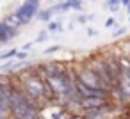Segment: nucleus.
Listing matches in <instances>:
<instances>
[{"label": "nucleus", "instance_id": "obj_15", "mask_svg": "<svg viewBox=\"0 0 130 119\" xmlns=\"http://www.w3.org/2000/svg\"><path fill=\"white\" fill-rule=\"evenodd\" d=\"M91 18H93V16H78V20H77V22H78V23H86V22H87V20H91Z\"/></svg>", "mask_w": 130, "mask_h": 119}, {"label": "nucleus", "instance_id": "obj_7", "mask_svg": "<svg viewBox=\"0 0 130 119\" xmlns=\"http://www.w3.org/2000/svg\"><path fill=\"white\" fill-rule=\"evenodd\" d=\"M16 36H18V29L9 27L6 22H0V45L11 41V39L16 37Z\"/></svg>", "mask_w": 130, "mask_h": 119}, {"label": "nucleus", "instance_id": "obj_13", "mask_svg": "<svg viewBox=\"0 0 130 119\" xmlns=\"http://www.w3.org/2000/svg\"><path fill=\"white\" fill-rule=\"evenodd\" d=\"M71 9H75V11H82V4H80V0H78V2H71Z\"/></svg>", "mask_w": 130, "mask_h": 119}, {"label": "nucleus", "instance_id": "obj_1", "mask_svg": "<svg viewBox=\"0 0 130 119\" xmlns=\"http://www.w3.org/2000/svg\"><path fill=\"white\" fill-rule=\"evenodd\" d=\"M11 119H38L41 112V103L29 96L18 84L16 76H13V87L7 98Z\"/></svg>", "mask_w": 130, "mask_h": 119}, {"label": "nucleus", "instance_id": "obj_18", "mask_svg": "<svg viewBox=\"0 0 130 119\" xmlns=\"http://www.w3.org/2000/svg\"><path fill=\"white\" fill-rule=\"evenodd\" d=\"M123 32H125V29H118V30L114 32V37H118V36H121Z\"/></svg>", "mask_w": 130, "mask_h": 119}, {"label": "nucleus", "instance_id": "obj_8", "mask_svg": "<svg viewBox=\"0 0 130 119\" xmlns=\"http://www.w3.org/2000/svg\"><path fill=\"white\" fill-rule=\"evenodd\" d=\"M52 14H54V9H45V11H39V13H38V18H39L41 22H50Z\"/></svg>", "mask_w": 130, "mask_h": 119}, {"label": "nucleus", "instance_id": "obj_23", "mask_svg": "<svg viewBox=\"0 0 130 119\" xmlns=\"http://www.w3.org/2000/svg\"><path fill=\"white\" fill-rule=\"evenodd\" d=\"M0 69H2V64H0Z\"/></svg>", "mask_w": 130, "mask_h": 119}, {"label": "nucleus", "instance_id": "obj_12", "mask_svg": "<svg viewBox=\"0 0 130 119\" xmlns=\"http://www.w3.org/2000/svg\"><path fill=\"white\" fill-rule=\"evenodd\" d=\"M59 50H61V46H59V45H55V46L46 48V50H45V53H46V55H50V53H55V52H59Z\"/></svg>", "mask_w": 130, "mask_h": 119}, {"label": "nucleus", "instance_id": "obj_17", "mask_svg": "<svg viewBox=\"0 0 130 119\" xmlns=\"http://www.w3.org/2000/svg\"><path fill=\"white\" fill-rule=\"evenodd\" d=\"M27 55H29V52H18V53H16V57H18V59H25Z\"/></svg>", "mask_w": 130, "mask_h": 119}, {"label": "nucleus", "instance_id": "obj_9", "mask_svg": "<svg viewBox=\"0 0 130 119\" xmlns=\"http://www.w3.org/2000/svg\"><path fill=\"white\" fill-rule=\"evenodd\" d=\"M4 22H6V23H7V25H9V27H13V29H18V27H20V25H22V23H20V20H18V16H16V14H13V16H7V18H6V20H4Z\"/></svg>", "mask_w": 130, "mask_h": 119}, {"label": "nucleus", "instance_id": "obj_3", "mask_svg": "<svg viewBox=\"0 0 130 119\" xmlns=\"http://www.w3.org/2000/svg\"><path fill=\"white\" fill-rule=\"evenodd\" d=\"M38 13H39V0H25L22 4V7H18V11L14 14L18 16L22 25H27Z\"/></svg>", "mask_w": 130, "mask_h": 119}, {"label": "nucleus", "instance_id": "obj_14", "mask_svg": "<svg viewBox=\"0 0 130 119\" xmlns=\"http://www.w3.org/2000/svg\"><path fill=\"white\" fill-rule=\"evenodd\" d=\"M48 29H50V30H61V23H55V22H52Z\"/></svg>", "mask_w": 130, "mask_h": 119}, {"label": "nucleus", "instance_id": "obj_4", "mask_svg": "<svg viewBox=\"0 0 130 119\" xmlns=\"http://www.w3.org/2000/svg\"><path fill=\"white\" fill-rule=\"evenodd\" d=\"M75 71V75H77V78H80L86 85H89V87H93V89H102V91H107L103 85H102V82L98 80V76L93 73V69L86 64V66H82L80 69H73ZM107 92H110V91H107Z\"/></svg>", "mask_w": 130, "mask_h": 119}, {"label": "nucleus", "instance_id": "obj_2", "mask_svg": "<svg viewBox=\"0 0 130 119\" xmlns=\"http://www.w3.org/2000/svg\"><path fill=\"white\" fill-rule=\"evenodd\" d=\"M87 66H89V68L93 69V73L98 76V80L102 82V85H103L107 91H112L114 82H112V78H110V75H109V69H107V66H105V61H103V59H96V61H91Z\"/></svg>", "mask_w": 130, "mask_h": 119}, {"label": "nucleus", "instance_id": "obj_5", "mask_svg": "<svg viewBox=\"0 0 130 119\" xmlns=\"http://www.w3.org/2000/svg\"><path fill=\"white\" fill-rule=\"evenodd\" d=\"M110 94H103V96H89V98H82L80 100V108L82 110H100V108H107L110 107Z\"/></svg>", "mask_w": 130, "mask_h": 119}, {"label": "nucleus", "instance_id": "obj_6", "mask_svg": "<svg viewBox=\"0 0 130 119\" xmlns=\"http://www.w3.org/2000/svg\"><path fill=\"white\" fill-rule=\"evenodd\" d=\"M105 61V66H107V69H109V75H110V78H112V82H114V85L119 82V76H121V61L119 59H116V57H107V59H103ZM112 85V87H114Z\"/></svg>", "mask_w": 130, "mask_h": 119}, {"label": "nucleus", "instance_id": "obj_11", "mask_svg": "<svg viewBox=\"0 0 130 119\" xmlns=\"http://www.w3.org/2000/svg\"><path fill=\"white\" fill-rule=\"evenodd\" d=\"M48 39V32H39V36L36 37V43H41V41H46Z\"/></svg>", "mask_w": 130, "mask_h": 119}, {"label": "nucleus", "instance_id": "obj_21", "mask_svg": "<svg viewBox=\"0 0 130 119\" xmlns=\"http://www.w3.org/2000/svg\"><path fill=\"white\" fill-rule=\"evenodd\" d=\"M121 2H123L125 6H130V0H121Z\"/></svg>", "mask_w": 130, "mask_h": 119}, {"label": "nucleus", "instance_id": "obj_10", "mask_svg": "<svg viewBox=\"0 0 130 119\" xmlns=\"http://www.w3.org/2000/svg\"><path fill=\"white\" fill-rule=\"evenodd\" d=\"M16 53H18V48H13V50H9V52H4L2 55H0V61H6V59L16 57Z\"/></svg>", "mask_w": 130, "mask_h": 119}, {"label": "nucleus", "instance_id": "obj_22", "mask_svg": "<svg viewBox=\"0 0 130 119\" xmlns=\"http://www.w3.org/2000/svg\"><path fill=\"white\" fill-rule=\"evenodd\" d=\"M68 2H70V4H71V2H78V0H68Z\"/></svg>", "mask_w": 130, "mask_h": 119}, {"label": "nucleus", "instance_id": "obj_16", "mask_svg": "<svg viewBox=\"0 0 130 119\" xmlns=\"http://www.w3.org/2000/svg\"><path fill=\"white\" fill-rule=\"evenodd\" d=\"M112 25H116V20H114V18H109V20L105 22V27H112Z\"/></svg>", "mask_w": 130, "mask_h": 119}, {"label": "nucleus", "instance_id": "obj_20", "mask_svg": "<svg viewBox=\"0 0 130 119\" xmlns=\"http://www.w3.org/2000/svg\"><path fill=\"white\" fill-rule=\"evenodd\" d=\"M118 2H121V0H110V6H118Z\"/></svg>", "mask_w": 130, "mask_h": 119}, {"label": "nucleus", "instance_id": "obj_19", "mask_svg": "<svg viewBox=\"0 0 130 119\" xmlns=\"http://www.w3.org/2000/svg\"><path fill=\"white\" fill-rule=\"evenodd\" d=\"M30 46H32V43H27V45H23V48H22V50H25V52H29V50H30Z\"/></svg>", "mask_w": 130, "mask_h": 119}]
</instances>
